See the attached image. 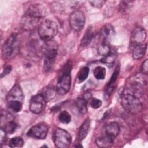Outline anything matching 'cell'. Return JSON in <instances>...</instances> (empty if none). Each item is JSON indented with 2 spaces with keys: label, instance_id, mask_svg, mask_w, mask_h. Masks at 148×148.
<instances>
[{
  "label": "cell",
  "instance_id": "cell-1",
  "mask_svg": "<svg viewBox=\"0 0 148 148\" xmlns=\"http://www.w3.org/2000/svg\"><path fill=\"white\" fill-rule=\"evenodd\" d=\"M43 16V10L42 7L38 5H32L23 16L21 25L25 30H32L39 26V23Z\"/></svg>",
  "mask_w": 148,
  "mask_h": 148
},
{
  "label": "cell",
  "instance_id": "cell-2",
  "mask_svg": "<svg viewBox=\"0 0 148 148\" xmlns=\"http://www.w3.org/2000/svg\"><path fill=\"white\" fill-rule=\"evenodd\" d=\"M121 105L125 112L132 114L140 113L142 109V104L139 98L127 90L121 95Z\"/></svg>",
  "mask_w": 148,
  "mask_h": 148
},
{
  "label": "cell",
  "instance_id": "cell-3",
  "mask_svg": "<svg viewBox=\"0 0 148 148\" xmlns=\"http://www.w3.org/2000/svg\"><path fill=\"white\" fill-rule=\"evenodd\" d=\"M57 24L51 20H45L40 23L38 28V33L40 38L45 42L51 40L57 34Z\"/></svg>",
  "mask_w": 148,
  "mask_h": 148
},
{
  "label": "cell",
  "instance_id": "cell-4",
  "mask_svg": "<svg viewBox=\"0 0 148 148\" xmlns=\"http://www.w3.org/2000/svg\"><path fill=\"white\" fill-rule=\"evenodd\" d=\"M20 42L16 34L11 35L6 42L2 49V56L7 59H11L16 57L20 51Z\"/></svg>",
  "mask_w": 148,
  "mask_h": 148
},
{
  "label": "cell",
  "instance_id": "cell-5",
  "mask_svg": "<svg viewBox=\"0 0 148 148\" xmlns=\"http://www.w3.org/2000/svg\"><path fill=\"white\" fill-rule=\"evenodd\" d=\"M46 42V46L45 50L44 69L46 72H49L52 69L54 66L58 47L56 43L52 42V40Z\"/></svg>",
  "mask_w": 148,
  "mask_h": 148
},
{
  "label": "cell",
  "instance_id": "cell-6",
  "mask_svg": "<svg viewBox=\"0 0 148 148\" xmlns=\"http://www.w3.org/2000/svg\"><path fill=\"white\" fill-rule=\"evenodd\" d=\"M70 66L71 65L65 68L62 74L61 75L58 80L56 89L57 93L60 95H65L70 90L71 85V77L70 75L71 68Z\"/></svg>",
  "mask_w": 148,
  "mask_h": 148
},
{
  "label": "cell",
  "instance_id": "cell-7",
  "mask_svg": "<svg viewBox=\"0 0 148 148\" xmlns=\"http://www.w3.org/2000/svg\"><path fill=\"white\" fill-rule=\"evenodd\" d=\"M53 139L55 145L59 148H66L72 142V137L69 133L61 128L56 130Z\"/></svg>",
  "mask_w": 148,
  "mask_h": 148
},
{
  "label": "cell",
  "instance_id": "cell-8",
  "mask_svg": "<svg viewBox=\"0 0 148 148\" xmlns=\"http://www.w3.org/2000/svg\"><path fill=\"white\" fill-rule=\"evenodd\" d=\"M69 22L71 28L76 31H80L85 24V16L84 13L79 10L73 11L70 15Z\"/></svg>",
  "mask_w": 148,
  "mask_h": 148
},
{
  "label": "cell",
  "instance_id": "cell-9",
  "mask_svg": "<svg viewBox=\"0 0 148 148\" xmlns=\"http://www.w3.org/2000/svg\"><path fill=\"white\" fill-rule=\"evenodd\" d=\"M48 127L46 124L40 123L32 126L27 132V136L38 139H44L47 136Z\"/></svg>",
  "mask_w": 148,
  "mask_h": 148
},
{
  "label": "cell",
  "instance_id": "cell-10",
  "mask_svg": "<svg viewBox=\"0 0 148 148\" xmlns=\"http://www.w3.org/2000/svg\"><path fill=\"white\" fill-rule=\"evenodd\" d=\"M46 101L41 95L37 94L33 95L29 102V110L34 114L40 113L45 109Z\"/></svg>",
  "mask_w": 148,
  "mask_h": 148
},
{
  "label": "cell",
  "instance_id": "cell-11",
  "mask_svg": "<svg viewBox=\"0 0 148 148\" xmlns=\"http://www.w3.org/2000/svg\"><path fill=\"white\" fill-rule=\"evenodd\" d=\"M146 38V32L145 29L141 27H137L132 32L131 36V43L136 46L143 44Z\"/></svg>",
  "mask_w": 148,
  "mask_h": 148
},
{
  "label": "cell",
  "instance_id": "cell-12",
  "mask_svg": "<svg viewBox=\"0 0 148 148\" xmlns=\"http://www.w3.org/2000/svg\"><path fill=\"white\" fill-rule=\"evenodd\" d=\"M8 102H21L24 101V94L19 85H14L8 92L6 97Z\"/></svg>",
  "mask_w": 148,
  "mask_h": 148
},
{
  "label": "cell",
  "instance_id": "cell-13",
  "mask_svg": "<svg viewBox=\"0 0 148 148\" xmlns=\"http://www.w3.org/2000/svg\"><path fill=\"white\" fill-rule=\"evenodd\" d=\"M104 131V136L112 142H114L115 138L119 134L120 127L117 123L111 122L105 126Z\"/></svg>",
  "mask_w": 148,
  "mask_h": 148
},
{
  "label": "cell",
  "instance_id": "cell-14",
  "mask_svg": "<svg viewBox=\"0 0 148 148\" xmlns=\"http://www.w3.org/2000/svg\"><path fill=\"white\" fill-rule=\"evenodd\" d=\"M119 68L117 67L108 84L106 85L104 91V98L105 99H107L110 97L115 88L116 82L119 73Z\"/></svg>",
  "mask_w": 148,
  "mask_h": 148
},
{
  "label": "cell",
  "instance_id": "cell-15",
  "mask_svg": "<svg viewBox=\"0 0 148 148\" xmlns=\"http://www.w3.org/2000/svg\"><path fill=\"white\" fill-rule=\"evenodd\" d=\"M115 34V29L110 24H106L104 25L100 31V35L103 42L110 40L114 36Z\"/></svg>",
  "mask_w": 148,
  "mask_h": 148
},
{
  "label": "cell",
  "instance_id": "cell-16",
  "mask_svg": "<svg viewBox=\"0 0 148 148\" xmlns=\"http://www.w3.org/2000/svg\"><path fill=\"white\" fill-rule=\"evenodd\" d=\"M147 50L146 44H141L134 47L132 51V57L135 60H140L144 57Z\"/></svg>",
  "mask_w": 148,
  "mask_h": 148
},
{
  "label": "cell",
  "instance_id": "cell-17",
  "mask_svg": "<svg viewBox=\"0 0 148 148\" xmlns=\"http://www.w3.org/2000/svg\"><path fill=\"white\" fill-rule=\"evenodd\" d=\"M56 92H57L56 88H54L52 86H48L42 90V92L40 94L47 102H49L50 101L54 98Z\"/></svg>",
  "mask_w": 148,
  "mask_h": 148
},
{
  "label": "cell",
  "instance_id": "cell-18",
  "mask_svg": "<svg viewBox=\"0 0 148 148\" xmlns=\"http://www.w3.org/2000/svg\"><path fill=\"white\" fill-rule=\"evenodd\" d=\"M90 126V119H86L84 123L82 124L79 128L78 132V139L80 141L83 140L87 136L88 132V130Z\"/></svg>",
  "mask_w": 148,
  "mask_h": 148
},
{
  "label": "cell",
  "instance_id": "cell-19",
  "mask_svg": "<svg viewBox=\"0 0 148 148\" xmlns=\"http://www.w3.org/2000/svg\"><path fill=\"white\" fill-rule=\"evenodd\" d=\"M93 36L92 28L91 27L88 28L85 32L80 42V45L83 47L87 46L91 41Z\"/></svg>",
  "mask_w": 148,
  "mask_h": 148
},
{
  "label": "cell",
  "instance_id": "cell-20",
  "mask_svg": "<svg viewBox=\"0 0 148 148\" xmlns=\"http://www.w3.org/2000/svg\"><path fill=\"white\" fill-rule=\"evenodd\" d=\"M87 101L83 97H79L77 99L76 101V107L79 111V112L82 114H85L87 111Z\"/></svg>",
  "mask_w": 148,
  "mask_h": 148
},
{
  "label": "cell",
  "instance_id": "cell-21",
  "mask_svg": "<svg viewBox=\"0 0 148 148\" xmlns=\"http://www.w3.org/2000/svg\"><path fill=\"white\" fill-rule=\"evenodd\" d=\"M95 142L99 147H111L113 143L104 135L96 139Z\"/></svg>",
  "mask_w": 148,
  "mask_h": 148
},
{
  "label": "cell",
  "instance_id": "cell-22",
  "mask_svg": "<svg viewBox=\"0 0 148 148\" xmlns=\"http://www.w3.org/2000/svg\"><path fill=\"white\" fill-rule=\"evenodd\" d=\"M97 51L98 54L102 57L107 56L111 53L110 47L104 42H102L98 45L97 48Z\"/></svg>",
  "mask_w": 148,
  "mask_h": 148
},
{
  "label": "cell",
  "instance_id": "cell-23",
  "mask_svg": "<svg viewBox=\"0 0 148 148\" xmlns=\"http://www.w3.org/2000/svg\"><path fill=\"white\" fill-rule=\"evenodd\" d=\"M106 69L101 66L96 67L94 70V76L97 80H103L106 76Z\"/></svg>",
  "mask_w": 148,
  "mask_h": 148
},
{
  "label": "cell",
  "instance_id": "cell-24",
  "mask_svg": "<svg viewBox=\"0 0 148 148\" xmlns=\"http://www.w3.org/2000/svg\"><path fill=\"white\" fill-rule=\"evenodd\" d=\"M24 145V140L21 137L16 136L11 138L9 142V146L10 147H21Z\"/></svg>",
  "mask_w": 148,
  "mask_h": 148
},
{
  "label": "cell",
  "instance_id": "cell-25",
  "mask_svg": "<svg viewBox=\"0 0 148 148\" xmlns=\"http://www.w3.org/2000/svg\"><path fill=\"white\" fill-rule=\"evenodd\" d=\"M90 69L88 67L84 66L80 69L77 73V79L80 82H83L86 80L88 76Z\"/></svg>",
  "mask_w": 148,
  "mask_h": 148
},
{
  "label": "cell",
  "instance_id": "cell-26",
  "mask_svg": "<svg viewBox=\"0 0 148 148\" xmlns=\"http://www.w3.org/2000/svg\"><path fill=\"white\" fill-rule=\"evenodd\" d=\"M116 60V56L113 53H110L107 56L103 57L100 61L102 63L108 65H112Z\"/></svg>",
  "mask_w": 148,
  "mask_h": 148
},
{
  "label": "cell",
  "instance_id": "cell-27",
  "mask_svg": "<svg viewBox=\"0 0 148 148\" xmlns=\"http://www.w3.org/2000/svg\"><path fill=\"white\" fill-rule=\"evenodd\" d=\"M58 120L61 123L68 124L71 121V116L68 112L62 111L58 116Z\"/></svg>",
  "mask_w": 148,
  "mask_h": 148
},
{
  "label": "cell",
  "instance_id": "cell-28",
  "mask_svg": "<svg viewBox=\"0 0 148 148\" xmlns=\"http://www.w3.org/2000/svg\"><path fill=\"white\" fill-rule=\"evenodd\" d=\"M17 127V124L13 121L11 120V121H8V123L6 124L5 128L3 129L5 130L7 134H12L16 131Z\"/></svg>",
  "mask_w": 148,
  "mask_h": 148
},
{
  "label": "cell",
  "instance_id": "cell-29",
  "mask_svg": "<svg viewBox=\"0 0 148 148\" xmlns=\"http://www.w3.org/2000/svg\"><path fill=\"white\" fill-rule=\"evenodd\" d=\"M102 101L96 98H92L90 101V106L94 109H98L102 105Z\"/></svg>",
  "mask_w": 148,
  "mask_h": 148
},
{
  "label": "cell",
  "instance_id": "cell-30",
  "mask_svg": "<svg viewBox=\"0 0 148 148\" xmlns=\"http://www.w3.org/2000/svg\"><path fill=\"white\" fill-rule=\"evenodd\" d=\"M120 10L124 13L128 12V9H130L129 3L127 1H123L120 4Z\"/></svg>",
  "mask_w": 148,
  "mask_h": 148
},
{
  "label": "cell",
  "instance_id": "cell-31",
  "mask_svg": "<svg viewBox=\"0 0 148 148\" xmlns=\"http://www.w3.org/2000/svg\"><path fill=\"white\" fill-rule=\"evenodd\" d=\"M88 2L90 3V5L95 8H101L106 2V1L103 0H97V1H89Z\"/></svg>",
  "mask_w": 148,
  "mask_h": 148
},
{
  "label": "cell",
  "instance_id": "cell-32",
  "mask_svg": "<svg viewBox=\"0 0 148 148\" xmlns=\"http://www.w3.org/2000/svg\"><path fill=\"white\" fill-rule=\"evenodd\" d=\"M140 70H141V72L143 74L146 75L147 74V72H148V61H147V59H146L142 62V64L141 68H140Z\"/></svg>",
  "mask_w": 148,
  "mask_h": 148
},
{
  "label": "cell",
  "instance_id": "cell-33",
  "mask_svg": "<svg viewBox=\"0 0 148 148\" xmlns=\"http://www.w3.org/2000/svg\"><path fill=\"white\" fill-rule=\"evenodd\" d=\"M6 134L7 133L5 131V130L1 127V130H0V143L1 145L3 144V143L6 140Z\"/></svg>",
  "mask_w": 148,
  "mask_h": 148
},
{
  "label": "cell",
  "instance_id": "cell-34",
  "mask_svg": "<svg viewBox=\"0 0 148 148\" xmlns=\"http://www.w3.org/2000/svg\"><path fill=\"white\" fill-rule=\"evenodd\" d=\"M12 71V67L10 66H8L7 67H6L4 70L3 71L2 73H1V77H3V76H6V75H8L9 73H10V72Z\"/></svg>",
  "mask_w": 148,
  "mask_h": 148
},
{
  "label": "cell",
  "instance_id": "cell-35",
  "mask_svg": "<svg viewBox=\"0 0 148 148\" xmlns=\"http://www.w3.org/2000/svg\"><path fill=\"white\" fill-rule=\"evenodd\" d=\"M75 147H83V146L82 145H76Z\"/></svg>",
  "mask_w": 148,
  "mask_h": 148
}]
</instances>
